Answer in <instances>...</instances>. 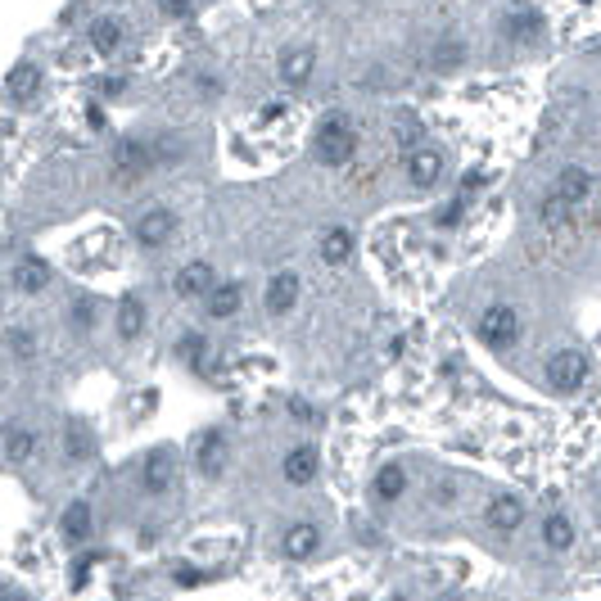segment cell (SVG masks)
I'll use <instances>...</instances> for the list:
<instances>
[{
  "mask_svg": "<svg viewBox=\"0 0 601 601\" xmlns=\"http://www.w3.org/2000/svg\"><path fill=\"white\" fill-rule=\"evenodd\" d=\"M313 145H317V159H322L326 168H344V163L358 154V136H353V127H349L344 114H326V118L317 123Z\"/></svg>",
  "mask_w": 601,
  "mask_h": 601,
  "instance_id": "1",
  "label": "cell"
},
{
  "mask_svg": "<svg viewBox=\"0 0 601 601\" xmlns=\"http://www.w3.org/2000/svg\"><path fill=\"white\" fill-rule=\"evenodd\" d=\"M475 335H479V344L493 349V353L515 349V344H520V317H515V308H506V304L484 308L479 322H475Z\"/></svg>",
  "mask_w": 601,
  "mask_h": 601,
  "instance_id": "2",
  "label": "cell"
},
{
  "mask_svg": "<svg viewBox=\"0 0 601 601\" xmlns=\"http://www.w3.org/2000/svg\"><path fill=\"white\" fill-rule=\"evenodd\" d=\"M159 163V150H154V141H118L114 145V177H118V186H136L150 168Z\"/></svg>",
  "mask_w": 601,
  "mask_h": 601,
  "instance_id": "3",
  "label": "cell"
},
{
  "mask_svg": "<svg viewBox=\"0 0 601 601\" xmlns=\"http://www.w3.org/2000/svg\"><path fill=\"white\" fill-rule=\"evenodd\" d=\"M547 385H551L556 394H578V389L587 385V353H578V349H556V353L547 358Z\"/></svg>",
  "mask_w": 601,
  "mask_h": 601,
  "instance_id": "4",
  "label": "cell"
},
{
  "mask_svg": "<svg viewBox=\"0 0 601 601\" xmlns=\"http://www.w3.org/2000/svg\"><path fill=\"white\" fill-rule=\"evenodd\" d=\"M313 73H317V55H313V46H285V50H280V59H276V77H280L289 91H304V87L313 82Z\"/></svg>",
  "mask_w": 601,
  "mask_h": 601,
  "instance_id": "5",
  "label": "cell"
},
{
  "mask_svg": "<svg viewBox=\"0 0 601 601\" xmlns=\"http://www.w3.org/2000/svg\"><path fill=\"white\" fill-rule=\"evenodd\" d=\"M172 231H177V213H172V208H145V213L132 222V235H136V244H145V249H163V244L172 240Z\"/></svg>",
  "mask_w": 601,
  "mask_h": 601,
  "instance_id": "6",
  "label": "cell"
},
{
  "mask_svg": "<svg viewBox=\"0 0 601 601\" xmlns=\"http://www.w3.org/2000/svg\"><path fill=\"white\" fill-rule=\"evenodd\" d=\"M592 190H596V177H592L587 168H560V177L551 181V195H556L560 204H569L574 213L592 199Z\"/></svg>",
  "mask_w": 601,
  "mask_h": 601,
  "instance_id": "7",
  "label": "cell"
},
{
  "mask_svg": "<svg viewBox=\"0 0 601 601\" xmlns=\"http://www.w3.org/2000/svg\"><path fill=\"white\" fill-rule=\"evenodd\" d=\"M50 262L46 258H37V253H28V258H19L14 262V271H10V285L19 289V294H41L46 285H50Z\"/></svg>",
  "mask_w": 601,
  "mask_h": 601,
  "instance_id": "8",
  "label": "cell"
},
{
  "mask_svg": "<svg viewBox=\"0 0 601 601\" xmlns=\"http://www.w3.org/2000/svg\"><path fill=\"white\" fill-rule=\"evenodd\" d=\"M262 304H267L271 317H289V308L298 304V276H294V271H276V276L267 280Z\"/></svg>",
  "mask_w": 601,
  "mask_h": 601,
  "instance_id": "9",
  "label": "cell"
},
{
  "mask_svg": "<svg viewBox=\"0 0 601 601\" xmlns=\"http://www.w3.org/2000/svg\"><path fill=\"white\" fill-rule=\"evenodd\" d=\"M172 289H177L181 298H204V294L217 289V276H213L208 262H186V267L172 276Z\"/></svg>",
  "mask_w": 601,
  "mask_h": 601,
  "instance_id": "10",
  "label": "cell"
},
{
  "mask_svg": "<svg viewBox=\"0 0 601 601\" xmlns=\"http://www.w3.org/2000/svg\"><path fill=\"white\" fill-rule=\"evenodd\" d=\"M317 547H322V529H317L313 520L289 524L285 538H280V551H285L289 560H308V556H317Z\"/></svg>",
  "mask_w": 601,
  "mask_h": 601,
  "instance_id": "11",
  "label": "cell"
},
{
  "mask_svg": "<svg viewBox=\"0 0 601 601\" xmlns=\"http://www.w3.org/2000/svg\"><path fill=\"white\" fill-rule=\"evenodd\" d=\"M317 466H322V461H317V448H313V443H298V448H289V452H285V461H280L285 479H289V484H298V488L317 479Z\"/></svg>",
  "mask_w": 601,
  "mask_h": 601,
  "instance_id": "12",
  "label": "cell"
},
{
  "mask_svg": "<svg viewBox=\"0 0 601 601\" xmlns=\"http://www.w3.org/2000/svg\"><path fill=\"white\" fill-rule=\"evenodd\" d=\"M439 177H443V154H439L434 145H421V150L407 154V181H412V186L425 190V186H434Z\"/></svg>",
  "mask_w": 601,
  "mask_h": 601,
  "instance_id": "13",
  "label": "cell"
},
{
  "mask_svg": "<svg viewBox=\"0 0 601 601\" xmlns=\"http://www.w3.org/2000/svg\"><path fill=\"white\" fill-rule=\"evenodd\" d=\"M141 488H145L150 497H159V493H168V488H172V452H168V448H159V452H150V457H145Z\"/></svg>",
  "mask_w": 601,
  "mask_h": 601,
  "instance_id": "14",
  "label": "cell"
},
{
  "mask_svg": "<svg viewBox=\"0 0 601 601\" xmlns=\"http://www.w3.org/2000/svg\"><path fill=\"white\" fill-rule=\"evenodd\" d=\"M484 520H488V529L511 533V529H520V520H524V502H520L515 493H502V497H493V502H488Z\"/></svg>",
  "mask_w": 601,
  "mask_h": 601,
  "instance_id": "15",
  "label": "cell"
},
{
  "mask_svg": "<svg viewBox=\"0 0 601 601\" xmlns=\"http://www.w3.org/2000/svg\"><path fill=\"white\" fill-rule=\"evenodd\" d=\"M114 326H118L123 340H141V331H145V304H141V294H123L118 298Z\"/></svg>",
  "mask_w": 601,
  "mask_h": 601,
  "instance_id": "16",
  "label": "cell"
},
{
  "mask_svg": "<svg viewBox=\"0 0 601 601\" xmlns=\"http://www.w3.org/2000/svg\"><path fill=\"white\" fill-rule=\"evenodd\" d=\"M195 466L213 479V475H222V466H226V434L222 430H208L204 439H199V448H195Z\"/></svg>",
  "mask_w": 601,
  "mask_h": 601,
  "instance_id": "17",
  "label": "cell"
},
{
  "mask_svg": "<svg viewBox=\"0 0 601 601\" xmlns=\"http://www.w3.org/2000/svg\"><path fill=\"white\" fill-rule=\"evenodd\" d=\"M502 28H506V37H515V41H538V37L547 32V19H542L538 10H511V14L502 19Z\"/></svg>",
  "mask_w": 601,
  "mask_h": 601,
  "instance_id": "18",
  "label": "cell"
},
{
  "mask_svg": "<svg viewBox=\"0 0 601 601\" xmlns=\"http://www.w3.org/2000/svg\"><path fill=\"white\" fill-rule=\"evenodd\" d=\"M91 524H96V515H91V502H73V506L59 515V533H64L73 547L91 538Z\"/></svg>",
  "mask_w": 601,
  "mask_h": 601,
  "instance_id": "19",
  "label": "cell"
},
{
  "mask_svg": "<svg viewBox=\"0 0 601 601\" xmlns=\"http://www.w3.org/2000/svg\"><path fill=\"white\" fill-rule=\"evenodd\" d=\"M37 457V434L28 425H5V461L10 466H23Z\"/></svg>",
  "mask_w": 601,
  "mask_h": 601,
  "instance_id": "20",
  "label": "cell"
},
{
  "mask_svg": "<svg viewBox=\"0 0 601 601\" xmlns=\"http://www.w3.org/2000/svg\"><path fill=\"white\" fill-rule=\"evenodd\" d=\"M123 37H127V32H123L118 19H96V23H91V50L105 55V59L123 50Z\"/></svg>",
  "mask_w": 601,
  "mask_h": 601,
  "instance_id": "21",
  "label": "cell"
},
{
  "mask_svg": "<svg viewBox=\"0 0 601 601\" xmlns=\"http://www.w3.org/2000/svg\"><path fill=\"white\" fill-rule=\"evenodd\" d=\"M5 91H10V100H32L37 91H41V68L37 64H14V73L5 77Z\"/></svg>",
  "mask_w": 601,
  "mask_h": 601,
  "instance_id": "22",
  "label": "cell"
},
{
  "mask_svg": "<svg viewBox=\"0 0 601 601\" xmlns=\"http://www.w3.org/2000/svg\"><path fill=\"white\" fill-rule=\"evenodd\" d=\"M240 304H244V289H240L235 280H226V285H217V289L208 294V317L226 322V317H235V313H240Z\"/></svg>",
  "mask_w": 601,
  "mask_h": 601,
  "instance_id": "23",
  "label": "cell"
},
{
  "mask_svg": "<svg viewBox=\"0 0 601 601\" xmlns=\"http://www.w3.org/2000/svg\"><path fill=\"white\" fill-rule=\"evenodd\" d=\"M353 258V235L344 231V226H331L326 235H322V262H331V267H344Z\"/></svg>",
  "mask_w": 601,
  "mask_h": 601,
  "instance_id": "24",
  "label": "cell"
},
{
  "mask_svg": "<svg viewBox=\"0 0 601 601\" xmlns=\"http://www.w3.org/2000/svg\"><path fill=\"white\" fill-rule=\"evenodd\" d=\"M403 493H407V470H403L398 461L380 466V470H376V497H380V502H398Z\"/></svg>",
  "mask_w": 601,
  "mask_h": 601,
  "instance_id": "25",
  "label": "cell"
},
{
  "mask_svg": "<svg viewBox=\"0 0 601 601\" xmlns=\"http://www.w3.org/2000/svg\"><path fill=\"white\" fill-rule=\"evenodd\" d=\"M466 59V46H461V37H439L434 41V50H430V64H434V73H452L457 64Z\"/></svg>",
  "mask_w": 601,
  "mask_h": 601,
  "instance_id": "26",
  "label": "cell"
},
{
  "mask_svg": "<svg viewBox=\"0 0 601 601\" xmlns=\"http://www.w3.org/2000/svg\"><path fill=\"white\" fill-rule=\"evenodd\" d=\"M542 542H547V551H569L574 547V524L565 520V515H547L542 520Z\"/></svg>",
  "mask_w": 601,
  "mask_h": 601,
  "instance_id": "27",
  "label": "cell"
},
{
  "mask_svg": "<svg viewBox=\"0 0 601 601\" xmlns=\"http://www.w3.org/2000/svg\"><path fill=\"white\" fill-rule=\"evenodd\" d=\"M64 452L73 457V461H87L91 452H96V443H91V434H87V425H64Z\"/></svg>",
  "mask_w": 601,
  "mask_h": 601,
  "instance_id": "28",
  "label": "cell"
},
{
  "mask_svg": "<svg viewBox=\"0 0 601 601\" xmlns=\"http://www.w3.org/2000/svg\"><path fill=\"white\" fill-rule=\"evenodd\" d=\"M538 217H542V226H569L574 208H569V204H560V199L547 190V195H542V204H538Z\"/></svg>",
  "mask_w": 601,
  "mask_h": 601,
  "instance_id": "29",
  "label": "cell"
},
{
  "mask_svg": "<svg viewBox=\"0 0 601 601\" xmlns=\"http://www.w3.org/2000/svg\"><path fill=\"white\" fill-rule=\"evenodd\" d=\"M37 349H41V340H37L28 326H10V353H14L19 362H32Z\"/></svg>",
  "mask_w": 601,
  "mask_h": 601,
  "instance_id": "30",
  "label": "cell"
},
{
  "mask_svg": "<svg viewBox=\"0 0 601 601\" xmlns=\"http://www.w3.org/2000/svg\"><path fill=\"white\" fill-rule=\"evenodd\" d=\"M68 322H73V331H82V335H87V331H91V322H96V308L87 304V298H77V304L68 308Z\"/></svg>",
  "mask_w": 601,
  "mask_h": 601,
  "instance_id": "31",
  "label": "cell"
},
{
  "mask_svg": "<svg viewBox=\"0 0 601 601\" xmlns=\"http://www.w3.org/2000/svg\"><path fill=\"white\" fill-rule=\"evenodd\" d=\"M466 204H470V199H461V195H457V199L439 213V226H457V222H461V213H466Z\"/></svg>",
  "mask_w": 601,
  "mask_h": 601,
  "instance_id": "32",
  "label": "cell"
},
{
  "mask_svg": "<svg viewBox=\"0 0 601 601\" xmlns=\"http://www.w3.org/2000/svg\"><path fill=\"white\" fill-rule=\"evenodd\" d=\"M172 583H181V587H199L204 574H199L195 565H177V569H172Z\"/></svg>",
  "mask_w": 601,
  "mask_h": 601,
  "instance_id": "33",
  "label": "cell"
},
{
  "mask_svg": "<svg viewBox=\"0 0 601 601\" xmlns=\"http://www.w3.org/2000/svg\"><path fill=\"white\" fill-rule=\"evenodd\" d=\"M479 190H484V172H466L461 177V199H475Z\"/></svg>",
  "mask_w": 601,
  "mask_h": 601,
  "instance_id": "34",
  "label": "cell"
},
{
  "mask_svg": "<svg viewBox=\"0 0 601 601\" xmlns=\"http://www.w3.org/2000/svg\"><path fill=\"white\" fill-rule=\"evenodd\" d=\"M199 349H204V340H199V335H186V340L177 344V353H186L190 362H199Z\"/></svg>",
  "mask_w": 601,
  "mask_h": 601,
  "instance_id": "35",
  "label": "cell"
},
{
  "mask_svg": "<svg viewBox=\"0 0 601 601\" xmlns=\"http://www.w3.org/2000/svg\"><path fill=\"white\" fill-rule=\"evenodd\" d=\"M289 416H294V421H313V407H308L304 398H289Z\"/></svg>",
  "mask_w": 601,
  "mask_h": 601,
  "instance_id": "36",
  "label": "cell"
},
{
  "mask_svg": "<svg viewBox=\"0 0 601 601\" xmlns=\"http://www.w3.org/2000/svg\"><path fill=\"white\" fill-rule=\"evenodd\" d=\"M163 14H168V19H190L195 5H163Z\"/></svg>",
  "mask_w": 601,
  "mask_h": 601,
  "instance_id": "37",
  "label": "cell"
},
{
  "mask_svg": "<svg viewBox=\"0 0 601 601\" xmlns=\"http://www.w3.org/2000/svg\"><path fill=\"white\" fill-rule=\"evenodd\" d=\"M123 87H127L123 77H105V82H100V91H105V96H123Z\"/></svg>",
  "mask_w": 601,
  "mask_h": 601,
  "instance_id": "38",
  "label": "cell"
},
{
  "mask_svg": "<svg viewBox=\"0 0 601 601\" xmlns=\"http://www.w3.org/2000/svg\"><path fill=\"white\" fill-rule=\"evenodd\" d=\"M280 114H285V105H280V100H267V105H262V118H267V123H276Z\"/></svg>",
  "mask_w": 601,
  "mask_h": 601,
  "instance_id": "39",
  "label": "cell"
},
{
  "mask_svg": "<svg viewBox=\"0 0 601 601\" xmlns=\"http://www.w3.org/2000/svg\"><path fill=\"white\" fill-rule=\"evenodd\" d=\"M87 123H91V127H105V114H100V105H91V114H87Z\"/></svg>",
  "mask_w": 601,
  "mask_h": 601,
  "instance_id": "40",
  "label": "cell"
},
{
  "mask_svg": "<svg viewBox=\"0 0 601 601\" xmlns=\"http://www.w3.org/2000/svg\"><path fill=\"white\" fill-rule=\"evenodd\" d=\"M5 601H28V596H23V592H19L14 583H5Z\"/></svg>",
  "mask_w": 601,
  "mask_h": 601,
  "instance_id": "41",
  "label": "cell"
},
{
  "mask_svg": "<svg viewBox=\"0 0 601 601\" xmlns=\"http://www.w3.org/2000/svg\"><path fill=\"white\" fill-rule=\"evenodd\" d=\"M439 601H461V596H439Z\"/></svg>",
  "mask_w": 601,
  "mask_h": 601,
  "instance_id": "42",
  "label": "cell"
}]
</instances>
